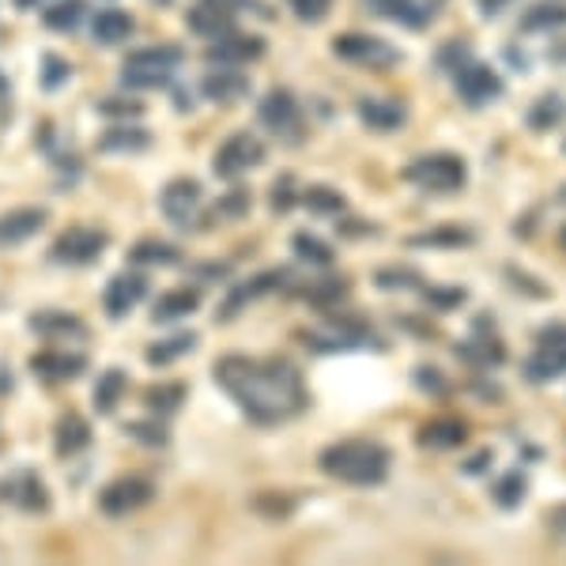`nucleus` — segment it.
<instances>
[{
	"mask_svg": "<svg viewBox=\"0 0 566 566\" xmlns=\"http://www.w3.org/2000/svg\"><path fill=\"white\" fill-rule=\"evenodd\" d=\"M219 386L242 405V412L261 427H276L306 408L303 374L287 359H250V355H223L216 363Z\"/></svg>",
	"mask_w": 566,
	"mask_h": 566,
	"instance_id": "obj_1",
	"label": "nucleus"
},
{
	"mask_svg": "<svg viewBox=\"0 0 566 566\" xmlns=\"http://www.w3.org/2000/svg\"><path fill=\"white\" fill-rule=\"evenodd\" d=\"M389 450L374 438H344L333 442L328 450H322V472H328L333 480L355 483V488H378L389 476Z\"/></svg>",
	"mask_w": 566,
	"mask_h": 566,
	"instance_id": "obj_2",
	"label": "nucleus"
},
{
	"mask_svg": "<svg viewBox=\"0 0 566 566\" xmlns=\"http://www.w3.org/2000/svg\"><path fill=\"white\" fill-rule=\"evenodd\" d=\"M405 178L423 189V193H458V189H464V181H469V167L453 151H431L423 159L408 163Z\"/></svg>",
	"mask_w": 566,
	"mask_h": 566,
	"instance_id": "obj_3",
	"label": "nucleus"
},
{
	"mask_svg": "<svg viewBox=\"0 0 566 566\" xmlns=\"http://www.w3.org/2000/svg\"><path fill=\"white\" fill-rule=\"evenodd\" d=\"M181 65V53L170 45L159 50H136L125 61V84L129 87H163L170 80V72Z\"/></svg>",
	"mask_w": 566,
	"mask_h": 566,
	"instance_id": "obj_4",
	"label": "nucleus"
},
{
	"mask_svg": "<svg viewBox=\"0 0 566 566\" xmlns=\"http://www.w3.org/2000/svg\"><path fill=\"white\" fill-rule=\"evenodd\" d=\"M336 57L352 61V65H363V69H389L400 61V53L392 50L386 39H378V34H363V31H348L340 34V39L333 42Z\"/></svg>",
	"mask_w": 566,
	"mask_h": 566,
	"instance_id": "obj_5",
	"label": "nucleus"
},
{
	"mask_svg": "<svg viewBox=\"0 0 566 566\" xmlns=\"http://www.w3.org/2000/svg\"><path fill=\"white\" fill-rule=\"evenodd\" d=\"M151 499H155V483L144 476H117L114 483H106V488L98 491V506H103V514L109 517L133 514V510L148 506Z\"/></svg>",
	"mask_w": 566,
	"mask_h": 566,
	"instance_id": "obj_6",
	"label": "nucleus"
},
{
	"mask_svg": "<svg viewBox=\"0 0 566 566\" xmlns=\"http://www.w3.org/2000/svg\"><path fill=\"white\" fill-rule=\"evenodd\" d=\"M258 114H261V122L276 136H283L287 144H295L298 136H303V109H298V98L291 95L287 87H276L272 95H264Z\"/></svg>",
	"mask_w": 566,
	"mask_h": 566,
	"instance_id": "obj_7",
	"label": "nucleus"
},
{
	"mask_svg": "<svg viewBox=\"0 0 566 566\" xmlns=\"http://www.w3.org/2000/svg\"><path fill=\"white\" fill-rule=\"evenodd\" d=\"M453 87H458L461 103L472 106V109H483L502 95L499 72L488 69V65H476V61H464V65L453 72Z\"/></svg>",
	"mask_w": 566,
	"mask_h": 566,
	"instance_id": "obj_8",
	"label": "nucleus"
},
{
	"mask_svg": "<svg viewBox=\"0 0 566 566\" xmlns=\"http://www.w3.org/2000/svg\"><path fill=\"white\" fill-rule=\"evenodd\" d=\"M264 159V144L250 133H234L219 144L216 151V175L219 178H239L245 170H253Z\"/></svg>",
	"mask_w": 566,
	"mask_h": 566,
	"instance_id": "obj_9",
	"label": "nucleus"
},
{
	"mask_svg": "<svg viewBox=\"0 0 566 566\" xmlns=\"http://www.w3.org/2000/svg\"><path fill=\"white\" fill-rule=\"evenodd\" d=\"M103 250H106L103 231H91V227H69V231L53 242L50 258H57L65 264H87V261H95Z\"/></svg>",
	"mask_w": 566,
	"mask_h": 566,
	"instance_id": "obj_10",
	"label": "nucleus"
},
{
	"mask_svg": "<svg viewBox=\"0 0 566 566\" xmlns=\"http://www.w3.org/2000/svg\"><path fill=\"white\" fill-rule=\"evenodd\" d=\"M197 208H200V186L193 178H175L163 189V212H167L170 223H189Z\"/></svg>",
	"mask_w": 566,
	"mask_h": 566,
	"instance_id": "obj_11",
	"label": "nucleus"
},
{
	"mask_svg": "<svg viewBox=\"0 0 566 566\" xmlns=\"http://www.w3.org/2000/svg\"><path fill=\"white\" fill-rule=\"evenodd\" d=\"M148 295V280L140 276V272H125V276H117V280H109V287H106V314L109 317H122V314H129V310L140 303V298Z\"/></svg>",
	"mask_w": 566,
	"mask_h": 566,
	"instance_id": "obj_12",
	"label": "nucleus"
},
{
	"mask_svg": "<svg viewBox=\"0 0 566 566\" xmlns=\"http://www.w3.org/2000/svg\"><path fill=\"white\" fill-rule=\"evenodd\" d=\"M469 438V423L464 419H431L416 431V442L427 446V450H458V446Z\"/></svg>",
	"mask_w": 566,
	"mask_h": 566,
	"instance_id": "obj_13",
	"label": "nucleus"
},
{
	"mask_svg": "<svg viewBox=\"0 0 566 566\" xmlns=\"http://www.w3.org/2000/svg\"><path fill=\"white\" fill-rule=\"evenodd\" d=\"M42 227H45V208H15V212L0 216V245H15L31 239Z\"/></svg>",
	"mask_w": 566,
	"mask_h": 566,
	"instance_id": "obj_14",
	"label": "nucleus"
},
{
	"mask_svg": "<svg viewBox=\"0 0 566 566\" xmlns=\"http://www.w3.org/2000/svg\"><path fill=\"white\" fill-rule=\"evenodd\" d=\"M264 53V42L253 39V34H234V39H219L212 50H208V61H219V65H242V61H258Z\"/></svg>",
	"mask_w": 566,
	"mask_h": 566,
	"instance_id": "obj_15",
	"label": "nucleus"
},
{
	"mask_svg": "<svg viewBox=\"0 0 566 566\" xmlns=\"http://www.w3.org/2000/svg\"><path fill=\"white\" fill-rule=\"evenodd\" d=\"M367 4L374 8V12L392 15V20L412 27V31H423L434 15V4H427V0H367Z\"/></svg>",
	"mask_w": 566,
	"mask_h": 566,
	"instance_id": "obj_16",
	"label": "nucleus"
},
{
	"mask_svg": "<svg viewBox=\"0 0 566 566\" xmlns=\"http://www.w3.org/2000/svg\"><path fill=\"white\" fill-rule=\"evenodd\" d=\"M559 374H566V352L536 344L533 359L525 363V378L533 381V386H544V381H555Z\"/></svg>",
	"mask_w": 566,
	"mask_h": 566,
	"instance_id": "obj_17",
	"label": "nucleus"
},
{
	"mask_svg": "<svg viewBox=\"0 0 566 566\" xmlns=\"http://www.w3.org/2000/svg\"><path fill=\"white\" fill-rule=\"evenodd\" d=\"M476 242V234L469 231V227H434V231H423V234H412L408 245H423V250H464V245Z\"/></svg>",
	"mask_w": 566,
	"mask_h": 566,
	"instance_id": "obj_18",
	"label": "nucleus"
},
{
	"mask_svg": "<svg viewBox=\"0 0 566 566\" xmlns=\"http://www.w3.org/2000/svg\"><path fill=\"white\" fill-rule=\"evenodd\" d=\"M53 438H57L61 458H72V453H80L91 442V427H87V419L80 412H65V416H61V423L53 427Z\"/></svg>",
	"mask_w": 566,
	"mask_h": 566,
	"instance_id": "obj_19",
	"label": "nucleus"
},
{
	"mask_svg": "<svg viewBox=\"0 0 566 566\" xmlns=\"http://www.w3.org/2000/svg\"><path fill=\"white\" fill-rule=\"evenodd\" d=\"M359 117H363V125H370V129H378V133H389L405 125V109L397 103H389V98H363Z\"/></svg>",
	"mask_w": 566,
	"mask_h": 566,
	"instance_id": "obj_20",
	"label": "nucleus"
},
{
	"mask_svg": "<svg viewBox=\"0 0 566 566\" xmlns=\"http://www.w3.org/2000/svg\"><path fill=\"white\" fill-rule=\"evenodd\" d=\"M84 367H87L84 355H65V352H42L39 359H34V370H39L45 381H69Z\"/></svg>",
	"mask_w": 566,
	"mask_h": 566,
	"instance_id": "obj_21",
	"label": "nucleus"
},
{
	"mask_svg": "<svg viewBox=\"0 0 566 566\" xmlns=\"http://www.w3.org/2000/svg\"><path fill=\"white\" fill-rule=\"evenodd\" d=\"M566 117V98L563 95H541L533 106H528L525 114V125L533 133H552L555 125H559Z\"/></svg>",
	"mask_w": 566,
	"mask_h": 566,
	"instance_id": "obj_22",
	"label": "nucleus"
},
{
	"mask_svg": "<svg viewBox=\"0 0 566 566\" xmlns=\"http://www.w3.org/2000/svg\"><path fill=\"white\" fill-rule=\"evenodd\" d=\"M133 31H136V23L129 12H103L91 20V34L103 45H122Z\"/></svg>",
	"mask_w": 566,
	"mask_h": 566,
	"instance_id": "obj_23",
	"label": "nucleus"
},
{
	"mask_svg": "<svg viewBox=\"0 0 566 566\" xmlns=\"http://www.w3.org/2000/svg\"><path fill=\"white\" fill-rule=\"evenodd\" d=\"M200 306V295L193 287H178V291H167V295L155 303V322H181L186 314H193V310Z\"/></svg>",
	"mask_w": 566,
	"mask_h": 566,
	"instance_id": "obj_24",
	"label": "nucleus"
},
{
	"mask_svg": "<svg viewBox=\"0 0 566 566\" xmlns=\"http://www.w3.org/2000/svg\"><path fill=\"white\" fill-rule=\"evenodd\" d=\"M559 27H566V4H536L528 8V12L522 15V31L525 34H547V31H559Z\"/></svg>",
	"mask_w": 566,
	"mask_h": 566,
	"instance_id": "obj_25",
	"label": "nucleus"
},
{
	"mask_svg": "<svg viewBox=\"0 0 566 566\" xmlns=\"http://www.w3.org/2000/svg\"><path fill=\"white\" fill-rule=\"evenodd\" d=\"M186 400V386L181 381H167V386H151L144 392V408H148V416H170L178 412V405Z\"/></svg>",
	"mask_w": 566,
	"mask_h": 566,
	"instance_id": "obj_26",
	"label": "nucleus"
},
{
	"mask_svg": "<svg viewBox=\"0 0 566 566\" xmlns=\"http://www.w3.org/2000/svg\"><path fill=\"white\" fill-rule=\"evenodd\" d=\"M491 495H495V502L502 510H517V506H522V499L528 495V476L522 469H510L506 476L491 488Z\"/></svg>",
	"mask_w": 566,
	"mask_h": 566,
	"instance_id": "obj_27",
	"label": "nucleus"
},
{
	"mask_svg": "<svg viewBox=\"0 0 566 566\" xmlns=\"http://www.w3.org/2000/svg\"><path fill=\"white\" fill-rule=\"evenodd\" d=\"M189 348H197V333H178V336H170V340H163V344H151L148 363H151V367H170V363L181 359V355H189Z\"/></svg>",
	"mask_w": 566,
	"mask_h": 566,
	"instance_id": "obj_28",
	"label": "nucleus"
},
{
	"mask_svg": "<svg viewBox=\"0 0 566 566\" xmlns=\"http://www.w3.org/2000/svg\"><path fill=\"white\" fill-rule=\"evenodd\" d=\"M245 91H250V84H245V76H239V72L208 76V84H205V95L216 98V103H231V98H242Z\"/></svg>",
	"mask_w": 566,
	"mask_h": 566,
	"instance_id": "obj_29",
	"label": "nucleus"
},
{
	"mask_svg": "<svg viewBox=\"0 0 566 566\" xmlns=\"http://www.w3.org/2000/svg\"><path fill=\"white\" fill-rule=\"evenodd\" d=\"M298 200H303L310 212H317V216L344 212V193H336V189H328V186H310L306 193H298Z\"/></svg>",
	"mask_w": 566,
	"mask_h": 566,
	"instance_id": "obj_30",
	"label": "nucleus"
},
{
	"mask_svg": "<svg viewBox=\"0 0 566 566\" xmlns=\"http://www.w3.org/2000/svg\"><path fill=\"white\" fill-rule=\"evenodd\" d=\"M133 261H140V264H175V261H181V253H178V245H170V242L144 239V242L133 245Z\"/></svg>",
	"mask_w": 566,
	"mask_h": 566,
	"instance_id": "obj_31",
	"label": "nucleus"
},
{
	"mask_svg": "<svg viewBox=\"0 0 566 566\" xmlns=\"http://www.w3.org/2000/svg\"><path fill=\"white\" fill-rule=\"evenodd\" d=\"M189 27H193L197 34H216V39H223V34L231 31V20H227V12L205 4V8H197V12L189 15Z\"/></svg>",
	"mask_w": 566,
	"mask_h": 566,
	"instance_id": "obj_32",
	"label": "nucleus"
},
{
	"mask_svg": "<svg viewBox=\"0 0 566 566\" xmlns=\"http://www.w3.org/2000/svg\"><path fill=\"white\" fill-rule=\"evenodd\" d=\"M125 392V374L122 370H106L95 386V408L98 412H114L117 397Z\"/></svg>",
	"mask_w": 566,
	"mask_h": 566,
	"instance_id": "obj_33",
	"label": "nucleus"
},
{
	"mask_svg": "<svg viewBox=\"0 0 566 566\" xmlns=\"http://www.w3.org/2000/svg\"><path fill=\"white\" fill-rule=\"evenodd\" d=\"M283 280V272H261V276H253L245 287H239V295H231V303L223 306V317H231L234 310H239L242 303H250V298H258L264 287H276V283Z\"/></svg>",
	"mask_w": 566,
	"mask_h": 566,
	"instance_id": "obj_34",
	"label": "nucleus"
},
{
	"mask_svg": "<svg viewBox=\"0 0 566 566\" xmlns=\"http://www.w3.org/2000/svg\"><path fill=\"white\" fill-rule=\"evenodd\" d=\"M34 333L50 336V333H61V336H87V328L76 322L72 314H42L34 317Z\"/></svg>",
	"mask_w": 566,
	"mask_h": 566,
	"instance_id": "obj_35",
	"label": "nucleus"
},
{
	"mask_svg": "<svg viewBox=\"0 0 566 566\" xmlns=\"http://www.w3.org/2000/svg\"><path fill=\"white\" fill-rule=\"evenodd\" d=\"M84 15H87L84 0H65V4H57L50 15H45V27H50V31H72Z\"/></svg>",
	"mask_w": 566,
	"mask_h": 566,
	"instance_id": "obj_36",
	"label": "nucleus"
},
{
	"mask_svg": "<svg viewBox=\"0 0 566 566\" xmlns=\"http://www.w3.org/2000/svg\"><path fill=\"white\" fill-rule=\"evenodd\" d=\"M295 253L310 264H333L336 261L333 245H325L322 239H314V234H295Z\"/></svg>",
	"mask_w": 566,
	"mask_h": 566,
	"instance_id": "obj_37",
	"label": "nucleus"
},
{
	"mask_svg": "<svg viewBox=\"0 0 566 566\" xmlns=\"http://www.w3.org/2000/svg\"><path fill=\"white\" fill-rule=\"evenodd\" d=\"M15 488H20V495H15V502H20L23 510H45V502H50V495H45V488L34 476H15Z\"/></svg>",
	"mask_w": 566,
	"mask_h": 566,
	"instance_id": "obj_38",
	"label": "nucleus"
},
{
	"mask_svg": "<svg viewBox=\"0 0 566 566\" xmlns=\"http://www.w3.org/2000/svg\"><path fill=\"white\" fill-rule=\"evenodd\" d=\"M103 151H140V148H148V136L144 133H106L103 136V144H98Z\"/></svg>",
	"mask_w": 566,
	"mask_h": 566,
	"instance_id": "obj_39",
	"label": "nucleus"
},
{
	"mask_svg": "<svg viewBox=\"0 0 566 566\" xmlns=\"http://www.w3.org/2000/svg\"><path fill=\"white\" fill-rule=\"evenodd\" d=\"M423 298L431 306H438V310H458L464 298H469V291H464V287H427Z\"/></svg>",
	"mask_w": 566,
	"mask_h": 566,
	"instance_id": "obj_40",
	"label": "nucleus"
},
{
	"mask_svg": "<svg viewBox=\"0 0 566 566\" xmlns=\"http://www.w3.org/2000/svg\"><path fill=\"white\" fill-rule=\"evenodd\" d=\"M287 4H291V12H295L298 20L317 23V20H325V15H328L333 0H287Z\"/></svg>",
	"mask_w": 566,
	"mask_h": 566,
	"instance_id": "obj_41",
	"label": "nucleus"
},
{
	"mask_svg": "<svg viewBox=\"0 0 566 566\" xmlns=\"http://www.w3.org/2000/svg\"><path fill=\"white\" fill-rule=\"evenodd\" d=\"M506 280L510 283H522L528 298H552V287H547V283H541V280H533V276H525L522 269H506Z\"/></svg>",
	"mask_w": 566,
	"mask_h": 566,
	"instance_id": "obj_42",
	"label": "nucleus"
},
{
	"mask_svg": "<svg viewBox=\"0 0 566 566\" xmlns=\"http://www.w3.org/2000/svg\"><path fill=\"white\" fill-rule=\"evenodd\" d=\"M378 287H423V280L416 276V272H405V269H397V272H378Z\"/></svg>",
	"mask_w": 566,
	"mask_h": 566,
	"instance_id": "obj_43",
	"label": "nucleus"
},
{
	"mask_svg": "<svg viewBox=\"0 0 566 566\" xmlns=\"http://www.w3.org/2000/svg\"><path fill=\"white\" fill-rule=\"evenodd\" d=\"M133 438H144L148 446H163L167 442V427H159V423H129L125 427Z\"/></svg>",
	"mask_w": 566,
	"mask_h": 566,
	"instance_id": "obj_44",
	"label": "nucleus"
},
{
	"mask_svg": "<svg viewBox=\"0 0 566 566\" xmlns=\"http://www.w3.org/2000/svg\"><path fill=\"white\" fill-rule=\"evenodd\" d=\"M536 344H547V348H563L566 352V322H555L536 333Z\"/></svg>",
	"mask_w": 566,
	"mask_h": 566,
	"instance_id": "obj_45",
	"label": "nucleus"
},
{
	"mask_svg": "<svg viewBox=\"0 0 566 566\" xmlns=\"http://www.w3.org/2000/svg\"><path fill=\"white\" fill-rule=\"evenodd\" d=\"M416 381H419V389H427V392H446V389H450V386H446V378L434 367H419Z\"/></svg>",
	"mask_w": 566,
	"mask_h": 566,
	"instance_id": "obj_46",
	"label": "nucleus"
},
{
	"mask_svg": "<svg viewBox=\"0 0 566 566\" xmlns=\"http://www.w3.org/2000/svg\"><path fill=\"white\" fill-rule=\"evenodd\" d=\"M65 76H69V65H65V61H57V57H45V87H57V84H65Z\"/></svg>",
	"mask_w": 566,
	"mask_h": 566,
	"instance_id": "obj_47",
	"label": "nucleus"
},
{
	"mask_svg": "<svg viewBox=\"0 0 566 566\" xmlns=\"http://www.w3.org/2000/svg\"><path fill=\"white\" fill-rule=\"evenodd\" d=\"M245 208H250V193H227L223 197V205H219V212H227V216H245Z\"/></svg>",
	"mask_w": 566,
	"mask_h": 566,
	"instance_id": "obj_48",
	"label": "nucleus"
},
{
	"mask_svg": "<svg viewBox=\"0 0 566 566\" xmlns=\"http://www.w3.org/2000/svg\"><path fill=\"white\" fill-rule=\"evenodd\" d=\"M491 461H495V453H491V450H480L476 458L461 464V472H464V476H480V469H488Z\"/></svg>",
	"mask_w": 566,
	"mask_h": 566,
	"instance_id": "obj_49",
	"label": "nucleus"
},
{
	"mask_svg": "<svg viewBox=\"0 0 566 566\" xmlns=\"http://www.w3.org/2000/svg\"><path fill=\"white\" fill-rule=\"evenodd\" d=\"M547 528H552V533H559V536H566V502H559V506H552L547 510Z\"/></svg>",
	"mask_w": 566,
	"mask_h": 566,
	"instance_id": "obj_50",
	"label": "nucleus"
},
{
	"mask_svg": "<svg viewBox=\"0 0 566 566\" xmlns=\"http://www.w3.org/2000/svg\"><path fill=\"white\" fill-rule=\"evenodd\" d=\"M506 4H510V0H480V8H483V12H488V15L502 12V8H506Z\"/></svg>",
	"mask_w": 566,
	"mask_h": 566,
	"instance_id": "obj_51",
	"label": "nucleus"
},
{
	"mask_svg": "<svg viewBox=\"0 0 566 566\" xmlns=\"http://www.w3.org/2000/svg\"><path fill=\"white\" fill-rule=\"evenodd\" d=\"M559 200H563V205H566V186H559Z\"/></svg>",
	"mask_w": 566,
	"mask_h": 566,
	"instance_id": "obj_52",
	"label": "nucleus"
},
{
	"mask_svg": "<svg viewBox=\"0 0 566 566\" xmlns=\"http://www.w3.org/2000/svg\"><path fill=\"white\" fill-rule=\"evenodd\" d=\"M563 250H566V227H563Z\"/></svg>",
	"mask_w": 566,
	"mask_h": 566,
	"instance_id": "obj_53",
	"label": "nucleus"
},
{
	"mask_svg": "<svg viewBox=\"0 0 566 566\" xmlns=\"http://www.w3.org/2000/svg\"><path fill=\"white\" fill-rule=\"evenodd\" d=\"M0 91H4V76H0Z\"/></svg>",
	"mask_w": 566,
	"mask_h": 566,
	"instance_id": "obj_54",
	"label": "nucleus"
},
{
	"mask_svg": "<svg viewBox=\"0 0 566 566\" xmlns=\"http://www.w3.org/2000/svg\"><path fill=\"white\" fill-rule=\"evenodd\" d=\"M563 155H566V144H563Z\"/></svg>",
	"mask_w": 566,
	"mask_h": 566,
	"instance_id": "obj_55",
	"label": "nucleus"
}]
</instances>
